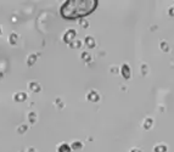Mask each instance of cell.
<instances>
[{"label":"cell","mask_w":174,"mask_h":152,"mask_svg":"<svg viewBox=\"0 0 174 152\" xmlns=\"http://www.w3.org/2000/svg\"><path fill=\"white\" fill-rule=\"evenodd\" d=\"M96 6L94 0H71L62 6V16L67 18H75L84 15H88Z\"/></svg>","instance_id":"1"}]
</instances>
